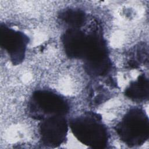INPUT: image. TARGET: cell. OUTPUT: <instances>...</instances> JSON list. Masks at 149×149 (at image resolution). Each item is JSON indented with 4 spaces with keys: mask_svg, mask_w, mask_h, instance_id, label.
Returning a JSON list of instances; mask_svg holds the SVG:
<instances>
[{
    "mask_svg": "<svg viewBox=\"0 0 149 149\" xmlns=\"http://www.w3.org/2000/svg\"><path fill=\"white\" fill-rule=\"evenodd\" d=\"M69 129L66 116H53L40 120L38 125L40 141L45 146L58 147L67 140Z\"/></svg>",
    "mask_w": 149,
    "mask_h": 149,
    "instance_id": "obj_6",
    "label": "cell"
},
{
    "mask_svg": "<svg viewBox=\"0 0 149 149\" xmlns=\"http://www.w3.org/2000/svg\"><path fill=\"white\" fill-rule=\"evenodd\" d=\"M148 47L144 43H140L128 52L126 57V67L128 69H138L148 63Z\"/></svg>",
    "mask_w": 149,
    "mask_h": 149,
    "instance_id": "obj_10",
    "label": "cell"
},
{
    "mask_svg": "<svg viewBox=\"0 0 149 149\" xmlns=\"http://www.w3.org/2000/svg\"><path fill=\"white\" fill-rule=\"evenodd\" d=\"M101 28L96 21L93 23L89 31L88 47L83 59L84 70L89 76L94 77L107 76L112 68L107 43Z\"/></svg>",
    "mask_w": 149,
    "mask_h": 149,
    "instance_id": "obj_2",
    "label": "cell"
},
{
    "mask_svg": "<svg viewBox=\"0 0 149 149\" xmlns=\"http://www.w3.org/2000/svg\"><path fill=\"white\" fill-rule=\"evenodd\" d=\"M58 19L67 29H81L87 23L86 13L80 9L68 8L62 10Z\"/></svg>",
    "mask_w": 149,
    "mask_h": 149,
    "instance_id": "obj_9",
    "label": "cell"
},
{
    "mask_svg": "<svg viewBox=\"0 0 149 149\" xmlns=\"http://www.w3.org/2000/svg\"><path fill=\"white\" fill-rule=\"evenodd\" d=\"M27 108L29 116L40 121L53 116H66L70 107L66 99L60 94L48 90H38L31 94Z\"/></svg>",
    "mask_w": 149,
    "mask_h": 149,
    "instance_id": "obj_4",
    "label": "cell"
},
{
    "mask_svg": "<svg viewBox=\"0 0 149 149\" xmlns=\"http://www.w3.org/2000/svg\"><path fill=\"white\" fill-rule=\"evenodd\" d=\"M29 42V38L26 34L1 24L0 46L13 65H20L24 61Z\"/></svg>",
    "mask_w": 149,
    "mask_h": 149,
    "instance_id": "obj_5",
    "label": "cell"
},
{
    "mask_svg": "<svg viewBox=\"0 0 149 149\" xmlns=\"http://www.w3.org/2000/svg\"><path fill=\"white\" fill-rule=\"evenodd\" d=\"M125 95L137 102L146 101L148 99L149 81L145 74L139 76L136 80L132 81L125 88Z\"/></svg>",
    "mask_w": 149,
    "mask_h": 149,
    "instance_id": "obj_8",
    "label": "cell"
},
{
    "mask_svg": "<svg viewBox=\"0 0 149 149\" xmlns=\"http://www.w3.org/2000/svg\"><path fill=\"white\" fill-rule=\"evenodd\" d=\"M69 128L81 144L92 148H104L109 141L107 127L101 116L94 112H86L71 119Z\"/></svg>",
    "mask_w": 149,
    "mask_h": 149,
    "instance_id": "obj_1",
    "label": "cell"
},
{
    "mask_svg": "<svg viewBox=\"0 0 149 149\" xmlns=\"http://www.w3.org/2000/svg\"><path fill=\"white\" fill-rule=\"evenodd\" d=\"M117 135L130 147L144 144L149 137V119L144 109L139 107L129 109L116 124Z\"/></svg>",
    "mask_w": 149,
    "mask_h": 149,
    "instance_id": "obj_3",
    "label": "cell"
},
{
    "mask_svg": "<svg viewBox=\"0 0 149 149\" xmlns=\"http://www.w3.org/2000/svg\"><path fill=\"white\" fill-rule=\"evenodd\" d=\"M89 32L81 29H67L61 40L66 55L70 59L83 60L89 44Z\"/></svg>",
    "mask_w": 149,
    "mask_h": 149,
    "instance_id": "obj_7",
    "label": "cell"
}]
</instances>
